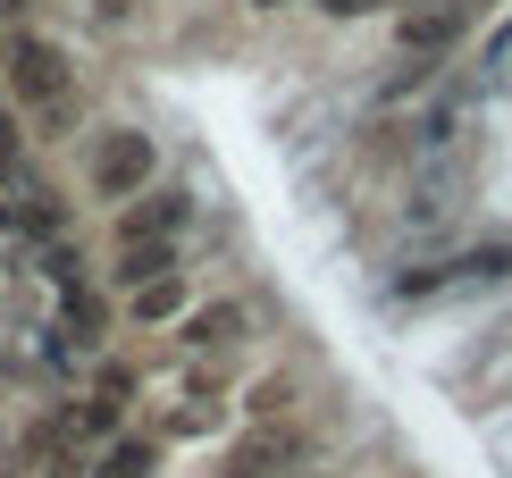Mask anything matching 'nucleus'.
Returning <instances> with one entry per match:
<instances>
[{"label": "nucleus", "mask_w": 512, "mask_h": 478, "mask_svg": "<svg viewBox=\"0 0 512 478\" xmlns=\"http://www.w3.org/2000/svg\"><path fill=\"white\" fill-rule=\"evenodd\" d=\"M152 462H160V445H152V437H118V445L93 462V478H152Z\"/></svg>", "instance_id": "1a4fd4ad"}, {"label": "nucleus", "mask_w": 512, "mask_h": 478, "mask_svg": "<svg viewBox=\"0 0 512 478\" xmlns=\"http://www.w3.org/2000/svg\"><path fill=\"white\" fill-rule=\"evenodd\" d=\"M126 403H135V369H101L93 395H84L76 411H59V437H110V428L126 420Z\"/></svg>", "instance_id": "39448f33"}, {"label": "nucleus", "mask_w": 512, "mask_h": 478, "mask_svg": "<svg viewBox=\"0 0 512 478\" xmlns=\"http://www.w3.org/2000/svg\"><path fill=\"white\" fill-rule=\"evenodd\" d=\"M0 68H9V93L34 101V110H51V101H68V59H59V42H42L34 26H17L9 42H0Z\"/></svg>", "instance_id": "f257e3e1"}, {"label": "nucleus", "mask_w": 512, "mask_h": 478, "mask_svg": "<svg viewBox=\"0 0 512 478\" xmlns=\"http://www.w3.org/2000/svg\"><path fill=\"white\" fill-rule=\"evenodd\" d=\"M160 269H177V244H126L118 252V286H143V277H160Z\"/></svg>", "instance_id": "9d476101"}, {"label": "nucleus", "mask_w": 512, "mask_h": 478, "mask_svg": "<svg viewBox=\"0 0 512 478\" xmlns=\"http://www.w3.org/2000/svg\"><path fill=\"white\" fill-rule=\"evenodd\" d=\"M185 311H194L185 269H160V277H143V286H126V319H143V328H177Z\"/></svg>", "instance_id": "0eeeda50"}, {"label": "nucleus", "mask_w": 512, "mask_h": 478, "mask_svg": "<svg viewBox=\"0 0 512 478\" xmlns=\"http://www.w3.org/2000/svg\"><path fill=\"white\" fill-rule=\"evenodd\" d=\"M252 9H286V0H252Z\"/></svg>", "instance_id": "4468645a"}, {"label": "nucleus", "mask_w": 512, "mask_h": 478, "mask_svg": "<svg viewBox=\"0 0 512 478\" xmlns=\"http://www.w3.org/2000/svg\"><path fill=\"white\" fill-rule=\"evenodd\" d=\"M361 9H378V0H319V17H361Z\"/></svg>", "instance_id": "ddd939ff"}, {"label": "nucleus", "mask_w": 512, "mask_h": 478, "mask_svg": "<svg viewBox=\"0 0 512 478\" xmlns=\"http://www.w3.org/2000/svg\"><path fill=\"white\" fill-rule=\"evenodd\" d=\"M294 462H311V428H294V420H252V437L227 453L219 478H286Z\"/></svg>", "instance_id": "7ed1b4c3"}, {"label": "nucleus", "mask_w": 512, "mask_h": 478, "mask_svg": "<svg viewBox=\"0 0 512 478\" xmlns=\"http://www.w3.org/2000/svg\"><path fill=\"white\" fill-rule=\"evenodd\" d=\"M462 26H471L462 9H412V17H395V42H403V59H437L462 42Z\"/></svg>", "instance_id": "6e6552de"}, {"label": "nucleus", "mask_w": 512, "mask_h": 478, "mask_svg": "<svg viewBox=\"0 0 512 478\" xmlns=\"http://www.w3.org/2000/svg\"><path fill=\"white\" fill-rule=\"evenodd\" d=\"M59 319H68V336H93V328H101L93 286H59Z\"/></svg>", "instance_id": "f8f14e48"}, {"label": "nucleus", "mask_w": 512, "mask_h": 478, "mask_svg": "<svg viewBox=\"0 0 512 478\" xmlns=\"http://www.w3.org/2000/svg\"><path fill=\"white\" fill-rule=\"evenodd\" d=\"M185 219H194V193L185 185H143L135 202H118V252L126 244H168Z\"/></svg>", "instance_id": "20e7f679"}, {"label": "nucleus", "mask_w": 512, "mask_h": 478, "mask_svg": "<svg viewBox=\"0 0 512 478\" xmlns=\"http://www.w3.org/2000/svg\"><path fill=\"white\" fill-rule=\"evenodd\" d=\"M244 411H252V420H286V411H294V378H286V369H277V378H261V386L244 395Z\"/></svg>", "instance_id": "9b49d317"}, {"label": "nucleus", "mask_w": 512, "mask_h": 478, "mask_svg": "<svg viewBox=\"0 0 512 478\" xmlns=\"http://www.w3.org/2000/svg\"><path fill=\"white\" fill-rule=\"evenodd\" d=\"M143 185H160V143L135 135V126L101 135V151H93V193H101V202H135Z\"/></svg>", "instance_id": "f03ea898"}, {"label": "nucleus", "mask_w": 512, "mask_h": 478, "mask_svg": "<svg viewBox=\"0 0 512 478\" xmlns=\"http://www.w3.org/2000/svg\"><path fill=\"white\" fill-rule=\"evenodd\" d=\"M244 328H252L244 302H194V311L177 319V344H185V353H227Z\"/></svg>", "instance_id": "423d86ee"}]
</instances>
